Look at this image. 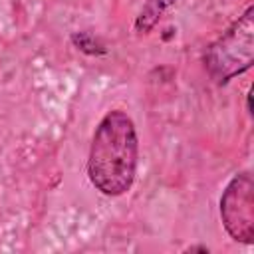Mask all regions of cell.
I'll return each instance as SVG.
<instances>
[{
  "label": "cell",
  "mask_w": 254,
  "mask_h": 254,
  "mask_svg": "<svg viewBox=\"0 0 254 254\" xmlns=\"http://www.w3.org/2000/svg\"><path fill=\"white\" fill-rule=\"evenodd\" d=\"M139 143L133 119L113 109L99 121L87 159V177L91 185L105 196L125 194L137 173Z\"/></svg>",
  "instance_id": "6da1fadb"
},
{
  "label": "cell",
  "mask_w": 254,
  "mask_h": 254,
  "mask_svg": "<svg viewBox=\"0 0 254 254\" xmlns=\"http://www.w3.org/2000/svg\"><path fill=\"white\" fill-rule=\"evenodd\" d=\"M177 0H145L143 8L139 10L135 18V32L137 34H149L155 24L161 20L165 10H169Z\"/></svg>",
  "instance_id": "277c9868"
},
{
  "label": "cell",
  "mask_w": 254,
  "mask_h": 254,
  "mask_svg": "<svg viewBox=\"0 0 254 254\" xmlns=\"http://www.w3.org/2000/svg\"><path fill=\"white\" fill-rule=\"evenodd\" d=\"M220 218L226 232L244 244L254 240V183L250 173H238L220 196Z\"/></svg>",
  "instance_id": "3957f363"
},
{
  "label": "cell",
  "mask_w": 254,
  "mask_h": 254,
  "mask_svg": "<svg viewBox=\"0 0 254 254\" xmlns=\"http://www.w3.org/2000/svg\"><path fill=\"white\" fill-rule=\"evenodd\" d=\"M254 62V8L246 12L204 52V67L216 83L244 73Z\"/></svg>",
  "instance_id": "7a4b0ae2"
}]
</instances>
